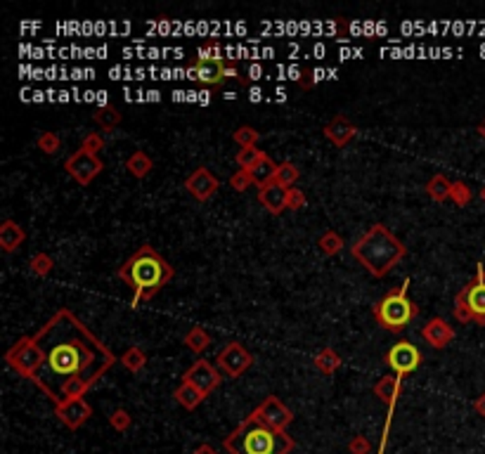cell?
Here are the masks:
<instances>
[{
	"mask_svg": "<svg viewBox=\"0 0 485 454\" xmlns=\"http://www.w3.org/2000/svg\"><path fill=\"white\" fill-rule=\"evenodd\" d=\"M43 350V367L31 383L60 404L83 397L118 360L72 310L62 308L33 333Z\"/></svg>",
	"mask_w": 485,
	"mask_h": 454,
	"instance_id": "1",
	"label": "cell"
},
{
	"mask_svg": "<svg viewBox=\"0 0 485 454\" xmlns=\"http://www.w3.org/2000/svg\"><path fill=\"white\" fill-rule=\"evenodd\" d=\"M173 275L175 270L171 262L150 244H143L118 267V277L133 289V308H138L143 301H152L173 279Z\"/></svg>",
	"mask_w": 485,
	"mask_h": 454,
	"instance_id": "2",
	"label": "cell"
},
{
	"mask_svg": "<svg viewBox=\"0 0 485 454\" xmlns=\"http://www.w3.org/2000/svg\"><path fill=\"white\" fill-rule=\"evenodd\" d=\"M350 253L355 260H360V265L367 267L369 275L386 277L405 258L407 248L396 234H391L389 227L377 223L350 246Z\"/></svg>",
	"mask_w": 485,
	"mask_h": 454,
	"instance_id": "3",
	"label": "cell"
},
{
	"mask_svg": "<svg viewBox=\"0 0 485 454\" xmlns=\"http://www.w3.org/2000/svg\"><path fill=\"white\" fill-rule=\"evenodd\" d=\"M228 454H291L296 443L286 431H275L249 414L223 440Z\"/></svg>",
	"mask_w": 485,
	"mask_h": 454,
	"instance_id": "4",
	"label": "cell"
},
{
	"mask_svg": "<svg viewBox=\"0 0 485 454\" xmlns=\"http://www.w3.org/2000/svg\"><path fill=\"white\" fill-rule=\"evenodd\" d=\"M407 289H410V277H405L400 287L391 289L384 298H379V303H374V308H372V315L386 331H403L417 317L419 310L407 296Z\"/></svg>",
	"mask_w": 485,
	"mask_h": 454,
	"instance_id": "5",
	"label": "cell"
},
{
	"mask_svg": "<svg viewBox=\"0 0 485 454\" xmlns=\"http://www.w3.org/2000/svg\"><path fill=\"white\" fill-rule=\"evenodd\" d=\"M455 319L457 322H476L485 326V267L476 265V277L464 287L455 298Z\"/></svg>",
	"mask_w": 485,
	"mask_h": 454,
	"instance_id": "6",
	"label": "cell"
},
{
	"mask_svg": "<svg viewBox=\"0 0 485 454\" xmlns=\"http://www.w3.org/2000/svg\"><path fill=\"white\" fill-rule=\"evenodd\" d=\"M43 360H45L43 350L38 348L33 336H22L8 353H5V362H8V367L29 381L36 379V374L40 372V367H43Z\"/></svg>",
	"mask_w": 485,
	"mask_h": 454,
	"instance_id": "7",
	"label": "cell"
},
{
	"mask_svg": "<svg viewBox=\"0 0 485 454\" xmlns=\"http://www.w3.org/2000/svg\"><path fill=\"white\" fill-rule=\"evenodd\" d=\"M400 388H403V376L389 374L384 379H379L374 383V395L381 402H386V423H384V433H381V443H379V454H386V445H389V436H391V423H393V411H396V402L400 397Z\"/></svg>",
	"mask_w": 485,
	"mask_h": 454,
	"instance_id": "8",
	"label": "cell"
},
{
	"mask_svg": "<svg viewBox=\"0 0 485 454\" xmlns=\"http://www.w3.org/2000/svg\"><path fill=\"white\" fill-rule=\"evenodd\" d=\"M251 365H254V355H251L242 343H237V340H230V343L225 345L216 358L218 372H221L223 376H228V379H237V376H242Z\"/></svg>",
	"mask_w": 485,
	"mask_h": 454,
	"instance_id": "9",
	"label": "cell"
},
{
	"mask_svg": "<svg viewBox=\"0 0 485 454\" xmlns=\"http://www.w3.org/2000/svg\"><path fill=\"white\" fill-rule=\"evenodd\" d=\"M65 170L79 184H90L104 170V163L97 154H90L86 149H79L65 161Z\"/></svg>",
	"mask_w": 485,
	"mask_h": 454,
	"instance_id": "10",
	"label": "cell"
},
{
	"mask_svg": "<svg viewBox=\"0 0 485 454\" xmlns=\"http://www.w3.org/2000/svg\"><path fill=\"white\" fill-rule=\"evenodd\" d=\"M251 414L275 431H286V426L294 421V411L277 395H268Z\"/></svg>",
	"mask_w": 485,
	"mask_h": 454,
	"instance_id": "11",
	"label": "cell"
},
{
	"mask_svg": "<svg viewBox=\"0 0 485 454\" xmlns=\"http://www.w3.org/2000/svg\"><path fill=\"white\" fill-rule=\"evenodd\" d=\"M419 362H421L419 348L412 345L410 340H398V343L386 353V365L396 372V376L412 374L414 369L419 367Z\"/></svg>",
	"mask_w": 485,
	"mask_h": 454,
	"instance_id": "12",
	"label": "cell"
},
{
	"mask_svg": "<svg viewBox=\"0 0 485 454\" xmlns=\"http://www.w3.org/2000/svg\"><path fill=\"white\" fill-rule=\"evenodd\" d=\"M182 381L192 383L194 388H199L201 393L208 397V393H213V390L221 386L223 374L218 372V367L211 365L208 360H196L194 365L182 374Z\"/></svg>",
	"mask_w": 485,
	"mask_h": 454,
	"instance_id": "13",
	"label": "cell"
},
{
	"mask_svg": "<svg viewBox=\"0 0 485 454\" xmlns=\"http://www.w3.org/2000/svg\"><path fill=\"white\" fill-rule=\"evenodd\" d=\"M55 416H57L67 428L76 431L93 416V409H90V404L83 400V397H72V400L55 404Z\"/></svg>",
	"mask_w": 485,
	"mask_h": 454,
	"instance_id": "14",
	"label": "cell"
},
{
	"mask_svg": "<svg viewBox=\"0 0 485 454\" xmlns=\"http://www.w3.org/2000/svg\"><path fill=\"white\" fill-rule=\"evenodd\" d=\"M189 78L206 85H221L228 78V64L225 60H194L189 64Z\"/></svg>",
	"mask_w": 485,
	"mask_h": 454,
	"instance_id": "15",
	"label": "cell"
},
{
	"mask_svg": "<svg viewBox=\"0 0 485 454\" xmlns=\"http://www.w3.org/2000/svg\"><path fill=\"white\" fill-rule=\"evenodd\" d=\"M218 187H221L218 177L211 173L208 168H204V166L192 170L189 177L185 180V189L196 199V201H208V199L218 192Z\"/></svg>",
	"mask_w": 485,
	"mask_h": 454,
	"instance_id": "16",
	"label": "cell"
},
{
	"mask_svg": "<svg viewBox=\"0 0 485 454\" xmlns=\"http://www.w3.org/2000/svg\"><path fill=\"white\" fill-rule=\"evenodd\" d=\"M421 336L431 348L435 350H442V348L450 345V340L455 338V329L450 326L442 317H433L424 329H421Z\"/></svg>",
	"mask_w": 485,
	"mask_h": 454,
	"instance_id": "17",
	"label": "cell"
},
{
	"mask_svg": "<svg viewBox=\"0 0 485 454\" xmlns=\"http://www.w3.org/2000/svg\"><path fill=\"white\" fill-rule=\"evenodd\" d=\"M325 135L334 147H346L348 142L357 135V128L350 123L346 116H334L325 126Z\"/></svg>",
	"mask_w": 485,
	"mask_h": 454,
	"instance_id": "18",
	"label": "cell"
},
{
	"mask_svg": "<svg viewBox=\"0 0 485 454\" xmlns=\"http://www.w3.org/2000/svg\"><path fill=\"white\" fill-rule=\"evenodd\" d=\"M258 201H261V206L268 213L279 216V213L286 209V189L279 187L277 182H270L258 189Z\"/></svg>",
	"mask_w": 485,
	"mask_h": 454,
	"instance_id": "19",
	"label": "cell"
},
{
	"mask_svg": "<svg viewBox=\"0 0 485 454\" xmlns=\"http://www.w3.org/2000/svg\"><path fill=\"white\" fill-rule=\"evenodd\" d=\"M24 239H26V232L22 225L15 223L12 218L3 220V225H0V246H3L5 253L17 251L24 244Z\"/></svg>",
	"mask_w": 485,
	"mask_h": 454,
	"instance_id": "20",
	"label": "cell"
},
{
	"mask_svg": "<svg viewBox=\"0 0 485 454\" xmlns=\"http://www.w3.org/2000/svg\"><path fill=\"white\" fill-rule=\"evenodd\" d=\"M204 397H206V395H204L199 388H194L192 383H185V381H182L180 386L175 388V400H178L180 407H185V409H189V411L199 407V404L204 402Z\"/></svg>",
	"mask_w": 485,
	"mask_h": 454,
	"instance_id": "21",
	"label": "cell"
},
{
	"mask_svg": "<svg viewBox=\"0 0 485 454\" xmlns=\"http://www.w3.org/2000/svg\"><path fill=\"white\" fill-rule=\"evenodd\" d=\"M277 166H279V163L272 161L268 154H265L263 159L256 163V168L251 170V175H254V184H256L258 189L265 187V184H270V182H275Z\"/></svg>",
	"mask_w": 485,
	"mask_h": 454,
	"instance_id": "22",
	"label": "cell"
},
{
	"mask_svg": "<svg viewBox=\"0 0 485 454\" xmlns=\"http://www.w3.org/2000/svg\"><path fill=\"white\" fill-rule=\"evenodd\" d=\"M152 166H154V163L145 152H133L128 156V161H126V170H128L133 177H138V180H143V177L150 175Z\"/></svg>",
	"mask_w": 485,
	"mask_h": 454,
	"instance_id": "23",
	"label": "cell"
},
{
	"mask_svg": "<svg viewBox=\"0 0 485 454\" xmlns=\"http://www.w3.org/2000/svg\"><path fill=\"white\" fill-rule=\"evenodd\" d=\"M450 189H452V182L447 180L445 175H433L431 180L426 182V194L433 199V201H447L450 199Z\"/></svg>",
	"mask_w": 485,
	"mask_h": 454,
	"instance_id": "24",
	"label": "cell"
},
{
	"mask_svg": "<svg viewBox=\"0 0 485 454\" xmlns=\"http://www.w3.org/2000/svg\"><path fill=\"white\" fill-rule=\"evenodd\" d=\"M118 362H121V365L128 369V372L138 374V372H143L145 365H147V355H145L143 348L133 345V348H128V350L121 355V358H118Z\"/></svg>",
	"mask_w": 485,
	"mask_h": 454,
	"instance_id": "25",
	"label": "cell"
},
{
	"mask_svg": "<svg viewBox=\"0 0 485 454\" xmlns=\"http://www.w3.org/2000/svg\"><path fill=\"white\" fill-rule=\"evenodd\" d=\"M315 367H318L322 374L332 376V374L336 372V369L341 367V358H339V353L332 350V348H325V350H320L318 355H315Z\"/></svg>",
	"mask_w": 485,
	"mask_h": 454,
	"instance_id": "26",
	"label": "cell"
},
{
	"mask_svg": "<svg viewBox=\"0 0 485 454\" xmlns=\"http://www.w3.org/2000/svg\"><path fill=\"white\" fill-rule=\"evenodd\" d=\"M299 175H301V170H299L296 163H294V161H282V163L277 166L275 182L279 184V187L291 189V187H294V182L299 180Z\"/></svg>",
	"mask_w": 485,
	"mask_h": 454,
	"instance_id": "27",
	"label": "cell"
},
{
	"mask_svg": "<svg viewBox=\"0 0 485 454\" xmlns=\"http://www.w3.org/2000/svg\"><path fill=\"white\" fill-rule=\"evenodd\" d=\"M185 345H187L192 353L201 355V353L211 345V336L201 329V326H192V329H189V331L185 333Z\"/></svg>",
	"mask_w": 485,
	"mask_h": 454,
	"instance_id": "28",
	"label": "cell"
},
{
	"mask_svg": "<svg viewBox=\"0 0 485 454\" xmlns=\"http://www.w3.org/2000/svg\"><path fill=\"white\" fill-rule=\"evenodd\" d=\"M93 118H95V123L104 128V131H114V128L121 123V118H123V114L114 109V106H102V109H97L93 114Z\"/></svg>",
	"mask_w": 485,
	"mask_h": 454,
	"instance_id": "29",
	"label": "cell"
},
{
	"mask_svg": "<svg viewBox=\"0 0 485 454\" xmlns=\"http://www.w3.org/2000/svg\"><path fill=\"white\" fill-rule=\"evenodd\" d=\"M318 248H320V253L322 255H336L343 248V237L339 232H334V230H327L322 237L318 239Z\"/></svg>",
	"mask_w": 485,
	"mask_h": 454,
	"instance_id": "30",
	"label": "cell"
},
{
	"mask_svg": "<svg viewBox=\"0 0 485 454\" xmlns=\"http://www.w3.org/2000/svg\"><path fill=\"white\" fill-rule=\"evenodd\" d=\"M263 152L258 147H249V149H239L237 152V166L242 168V170H254L256 168V163L263 159Z\"/></svg>",
	"mask_w": 485,
	"mask_h": 454,
	"instance_id": "31",
	"label": "cell"
},
{
	"mask_svg": "<svg viewBox=\"0 0 485 454\" xmlns=\"http://www.w3.org/2000/svg\"><path fill=\"white\" fill-rule=\"evenodd\" d=\"M258 140H261V133L256 131V128L251 126H242L235 131V142L239 145V149H249V147H256Z\"/></svg>",
	"mask_w": 485,
	"mask_h": 454,
	"instance_id": "32",
	"label": "cell"
},
{
	"mask_svg": "<svg viewBox=\"0 0 485 454\" xmlns=\"http://www.w3.org/2000/svg\"><path fill=\"white\" fill-rule=\"evenodd\" d=\"M29 265H31V272H33V275H38V277H48V275L52 272L55 260H52L48 253H36V255H31Z\"/></svg>",
	"mask_w": 485,
	"mask_h": 454,
	"instance_id": "33",
	"label": "cell"
},
{
	"mask_svg": "<svg viewBox=\"0 0 485 454\" xmlns=\"http://www.w3.org/2000/svg\"><path fill=\"white\" fill-rule=\"evenodd\" d=\"M36 145L43 154H57L62 147V140L57 138V133H40Z\"/></svg>",
	"mask_w": 485,
	"mask_h": 454,
	"instance_id": "34",
	"label": "cell"
},
{
	"mask_svg": "<svg viewBox=\"0 0 485 454\" xmlns=\"http://www.w3.org/2000/svg\"><path fill=\"white\" fill-rule=\"evenodd\" d=\"M109 423H111V428L118 431V433H126L130 428V423H133V416L126 411L123 407H118L111 411V416H109Z\"/></svg>",
	"mask_w": 485,
	"mask_h": 454,
	"instance_id": "35",
	"label": "cell"
},
{
	"mask_svg": "<svg viewBox=\"0 0 485 454\" xmlns=\"http://www.w3.org/2000/svg\"><path fill=\"white\" fill-rule=\"evenodd\" d=\"M450 199L457 204V206H467L471 201V189L467 182L462 180H455L452 182V189H450Z\"/></svg>",
	"mask_w": 485,
	"mask_h": 454,
	"instance_id": "36",
	"label": "cell"
},
{
	"mask_svg": "<svg viewBox=\"0 0 485 454\" xmlns=\"http://www.w3.org/2000/svg\"><path fill=\"white\" fill-rule=\"evenodd\" d=\"M251 184H254V175H251V170L239 168L237 173H232V177H230V187L237 189V192H247Z\"/></svg>",
	"mask_w": 485,
	"mask_h": 454,
	"instance_id": "37",
	"label": "cell"
},
{
	"mask_svg": "<svg viewBox=\"0 0 485 454\" xmlns=\"http://www.w3.org/2000/svg\"><path fill=\"white\" fill-rule=\"evenodd\" d=\"M306 204H308V199L303 194V189H296V187L286 189V209L299 211V209H303Z\"/></svg>",
	"mask_w": 485,
	"mask_h": 454,
	"instance_id": "38",
	"label": "cell"
},
{
	"mask_svg": "<svg viewBox=\"0 0 485 454\" xmlns=\"http://www.w3.org/2000/svg\"><path fill=\"white\" fill-rule=\"evenodd\" d=\"M81 149H86V152H90V154L102 152V149H104V140H102V135H97V133H88L86 138H83V145H81Z\"/></svg>",
	"mask_w": 485,
	"mask_h": 454,
	"instance_id": "39",
	"label": "cell"
},
{
	"mask_svg": "<svg viewBox=\"0 0 485 454\" xmlns=\"http://www.w3.org/2000/svg\"><path fill=\"white\" fill-rule=\"evenodd\" d=\"M348 452L350 454H369L372 452V445H369V440L364 438V436H355V438H350Z\"/></svg>",
	"mask_w": 485,
	"mask_h": 454,
	"instance_id": "40",
	"label": "cell"
},
{
	"mask_svg": "<svg viewBox=\"0 0 485 454\" xmlns=\"http://www.w3.org/2000/svg\"><path fill=\"white\" fill-rule=\"evenodd\" d=\"M196 60H223V50L221 45H204L196 52Z\"/></svg>",
	"mask_w": 485,
	"mask_h": 454,
	"instance_id": "41",
	"label": "cell"
},
{
	"mask_svg": "<svg viewBox=\"0 0 485 454\" xmlns=\"http://www.w3.org/2000/svg\"><path fill=\"white\" fill-rule=\"evenodd\" d=\"M474 409H476L478 414H481V416L485 419V393L476 397V402H474Z\"/></svg>",
	"mask_w": 485,
	"mask_h": 454,
	"instance_id": "42",
	"label": "cell"
},
{
	"mask_svg": "<svg viewBox=\"0 0 485 454\" xmlns=\"http://www.w3.org/2000/svg\"><path fill=\"white\" fill-rule=\"evenodd\" d=\"M192 454H218V452H216V450H213V447H211V445H199V447H196V450H194Z\"/></svg>",
	"mask_w": 485,
	"mask_h": 454,
	"instance_id": "43",
	"label": "cell"
},
{
	"mask_svg": "<svg viewBox=\"0 0 485 454\" xmlns=\"http://www.w3.org/2000/svg\"><path fill=\"white\" fill-rule=\"evenodd\" d=\"M476 131H478V135H481V138L485 140V118L481 121V123H478V128H476Z\"/></svg>",
	"mask_w": 485,
	"mask_h": 454,
	"instance_id": "44",
	"label": "cell"
},
{
	"mask_svg": "<svg viewBox=\"0 0 485 454\" xmlns=\"http://www.w3.org/2000/svg\"><path fill=\"white\" fill-rule=\"evenodd\" d=\"M481 201L485 204V184H483V189H481Z\"/></svg>",
	"mask_w": 485,
	"mask_h": 454,
	"instance_id": "45",
	"label": "cell"
}]
</instances>
